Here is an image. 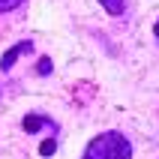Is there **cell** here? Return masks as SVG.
<instances>
[{"label": "cell", "mask_w": 159, "mask_h": 159, "mask_svg": "<svg viewBox=\"0 0 159 159\" xmlns=\"http://www.w3.org/2000/svg\"><path fill=\"white\" fill-rule=\"evenodd\" d=\"M81 159H132V141L120 132H102L84 147Z\"/></svg>", "instance_id": "obj_1"}, {"label": "cell", "mask_w": 159, "mask_h": 159, "mask_svg": "<svg viewBox=\"0 0 159 159\" xmlns=\"http://www.w3.org/2000/svg\"><path fill=\"white\" fill-rule=\"evenodd\" d=\"M21 129L30 132V135L39 132V129H48L54 138H60V126H57V120H51V117H45V114H27L24 120H21Z\"/></svg>", "instance_id": "obj_2"}, {"label": "cell", "mask_w": 159, "mask_h": 159, "mask_svg": "<svg viewBox=\"0 0 159 159\" xmlns=\"http://www.w3.org/2000/svg\"><path fill=\"white\" fill-rule=\"evenodd\" d=\"M30 51H33V39H21L18 45H12V48L3 54V60H0V72H9V69H12V63H15L21 54H30Z\"/></svg>", "instance_id": "obj_3"}, {"label": "cell", "mask_w": 159, "mask_h": 159, "mask_svg": "<svg viewBox=\"0 0 159 159\" xmlns=\"http://www.w3.org/2000/svg\"><path fill=\"white\" fill-rule=\"evenodd\" d=\"M102 9H105L108 15H123L126 12V0H99Z\"/></svg>", "instance_id": "obj_4"}, {"label": "cell", "mask_w": 159, "mask_h": 159, "mask_svg": "<svg viewBox=\"0 0 159 159\" xmlns=\"http://www.w3.org/2000/svg\"><path fill=\"white\" fill-rule=\"evenodd\" d=\"M54 150H57V138H45V141L39 144V153H42V156H51Z\"/></svg>", "instance_id": "obj_5"}, {"label": "cell", "mask_w": 159, "mask_h": 159, "mask_svg": "<svg viewBox=\"0 0 159 159\" xmlns=\"http://www.w3.org/2000/svg\"><path fill=\"white\" fill-rule=\"evenodd\" d=\"M51 57H39V63H36V72H39V75H51Z\"/></svg>", "instance_id": "obj_6"}, {"label": "cell", "mask_w": 159, "mask_h": 159, "mask_svg": "<svg viewBox=\"0 0 159 159\" xmlns=\"http://www.w3.org/2000/svg\"><path fill=\"white\" fill-rule=\"evenodd\" d=\"M18 3H21V0H0V12H12Z\"/></svg>", "instance_id": "obj_7"}, {"label": "cell", "mask_w": 159, "mask_h": 159, "mask_svg": "<svg viewBox=\"0 0 159 159\" xmlns=\"http://www.w3.org/2000/svg\"><path fill=\"white\" fill-rule=\"evenodd\" d=\"M153 36H156V42H159V18H156V24H153Z\"/></svg>", "instance_id": "obj_8"}]
</instances>
